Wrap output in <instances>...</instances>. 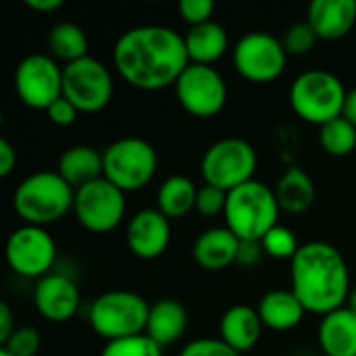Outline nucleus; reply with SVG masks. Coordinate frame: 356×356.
Segmentation results:
<instances>
[{
  "mask_svg": "<svg viewBox=\"0 0 356 356\" xmlns=\"http://www.w3.org/2000/svg\"><path fill=\"white\" fill-rule=\"evenodd\" d=\"M119 77L142 92L175 86L190 58L184 35L167 25H138L123 31L113 46Z\"/></svg>",
  "mask_w": 356,
  "mask_h": 356,
  "instance_id": "nucleus-1",
  "label": "nucleus"
},
{
  "mask_svg": "<svg viewBox=\"0 0 356 356\" xmlns=\"http://www.w3.org/2000/svg\"><path fill=\"white\" fill-rule=\"evenodd\" d=\"M290 284L307 313L323 317L346 307L350 271L344 254L334 244L313 240L300 244V250L290 261Z\"/></svg>",
  "mask_w": 356,
  "mask_h": 356,
  "instance_id": "nucleus-2",
  "label": "nucleus"
},
{
  "mask_svg": "<svg viewBox=\"0 0 356 356\" xmlns=\"http://www.w3.org/2000/svg\"><path fill=\"white\" fill-rule=\"evenodd\" d=\"M75 190L56 171H35L13 192V209L25 225L46 227L73 211Z\"/></svg>",
  "mask_w": 356,
  "mask_h": 356,
  "instance_id": "nucleus-3",
  "label": "nucleus"
},
{
  "mask_svg": "<svg viewBox=\"0 0 356 356\" xmlns=\"http://www.w3.org/2000/svg\"><path fill=\"white\" fill-rule=\"evenodd\" d=\"M282 215L275 190L267 184L252 179L232 192H227L225 204V227L240 240L261 242L269 229L277 225Z\"/></svg>",
  "mask_w": 356,
  "mask_h": 356,
  "instance_id": "nucleus-4",
  "label": "nucleus"
},
{
  "mask_svg": "<svg viewBox=\"0 0 356 356\" xmlns=\"http://www.w3.org/2000/svg\"><path fill=\"white\" fill-rule=\"evenodd\" d=\"M148 313L150 305L138 292L108 290L92 300L88 323L98 338L113 342L146 334Z\"/></svg>",
  "mask_w": 356,
  "mask_h": 356,
  "instance_id": "nucleus-5",
  "label": "nucleus"
},
{
  "mask_svg": "<svg viewBox=\"0 0 356 356\" xmlns=\"http://www.w3.org/2000/svg\"><path fill=\"white\" fill-rule=\"evenodd\" d=\"M346 94L348 90L338 75L327 69H309L292 81L288 100L296 117L321 127L342 117Z\"/></svg>",
  "mask_w": 356,
  "mask_h": 356,
  "instance_id": "nucleus-6",
  "label": "nucleus"
},
{
  "mask_svg": "<svg viewBox=\"0 0 356 356\" xmlns=\"http://www.w3.org/2000/svg\"><path fill=\"white\" fill-rule=\"evenodd\" d=\"M102 177L127 194L146 188L154 179L159 169V154L148 140L125 136L111 142L102 150Z\"/></svg>",
  "mask_w": 356,
  "mask_h": 356,
  "instance_id": "nucleus-7",
  "label": "nucleus"
},
{
  "mask_svg": "<svg viewBox=\"0 0 356 356\" xmlns=\"http://www.w3.org/2000/svg\"><path fill=\"white\" fill-rule=\"evenodd\" d=\"M259 167V154L244 138H221L213 142L202 159L200 173L204 184L223 192H232L254 179Z\"/></svg>",
  "mask_w": 356,
  "mask_h": 356,
  "instance_id": "nucleus-8",
  "label": "nucleus"
},
{
  "mask_svg": "<svg viewBox=\"0 0 356 356\" xmlns=\"http://www.w3.org/2000/svg\"><path fill=\"white\" fill-rule=\"evenodd\" d=\"M115 94V79L111 69L94 58L86 56L63 67V96L83 115L104 111Z\"/></svg>",
  "mask_w": 356,
  "mask_h": 356,
  "instance_id": "nucleus-9",
  "label": "nucleus"
},
{
  "mask_svg": "<svg viewBox=\"0 0 356 356\" xmlns=\"http://www.w3.org/2000/svg\"><path fill=\"white\" fill-rule=\"evenodd\" d=\"M288 65L282 38L269 31L244 33L234 46V67L250 83L275 81Z\"/></svg>",
  "mask_w": 356,
  "mask_h": 356,
  "instance_id": "nucleus-10",
  "label": "nucleus"
},
{
  "mask_svg": "<svg viewBox=\"0 0 356 356\" xmlns=\"http://www.w3.org/2000/svg\"><path fill=\"white\" fill-rule=\"evenodd\" d=\"M125 192L100 177L75 190L73 215L77 223L92 234H108L117 229L125 217Z\"/></svg>",
  "mask_w": 356,
  "mask_h": 356,
  "instance_id": "nucleus-11",
  "label": "nucleus"
},
{
  "mask_svg": "<svg viewBox=\"0 0 356 356\" xmlns=\"http://www.w3.org/2000/svg\"><path fill=\"white\" fill-rule=\"evenodd\" d=\"M4 257L13 273L38 282L52 273L56 261V242L46 227L23 223L10 232L4 246Z\"/></svg>",
  "mask_w": 356,
  "mask_h": 356,
  "instance_id": "nucleus-12",
  "label": "nucleus"
},
{
  "mask_svg": "<svg viewBox=\"0 0 356 356\" xmlns=\"http://www.w3.org/2000/svg\"><path fill=\"white\" fill-rule=\"evenodd\" d=\"M179 106L192 117L209 119L219 115L227 102L225 77L211 65H194L179 75L173 86Z\"/></svg>",
  "mask_w": 356,
  "mask_h": 356,
  "instance_id": "nucleus-13",
  "label": "nucleus"
},
{
  "mask_svg": "<svg viewBox=\"0 0 356 356\" xmlns=\"http://www.w3.org/2000/svg\"><path fill=\"white\" fill-rule=\"evenodd\" d=\"M15 92L25 106L46 113L63 96V67L50 54H27L15 69Z\"/></svg>",
  "mask_w": 356,
  "mask_h": 356,
  "instance_id": "nucleus-14",
  "label": "nucleus"
},
{
  "mask_svg": "<svg viewBox=\"0 0 356 356\" xmlns=\"http://www.w3.org/2000/svg\"><path fill=\"white\" fill-rule=\"evenodd\" d=\"M81 294L73 277L65 273H48L33 286V307L38 315L50 323H67L75 317Z\"/></svg>",
  "mask_w": 356,
  "mask_h": 356,
  "instance_id": "nucleus-15",
  "label": "nucleus"
},
{
  "mask_svg": "<svg viewBox=\"0 0 356 356\" xmlns=\"http://www.w3.org/2000/svg\"><path fill=\"white\" fill-rule=\"evenodd\" d=\"M125 244L129 252L142 261L163 257L171 244V219H167L159 209L138 211L127 223Z\"/></svg>",
  "mask_w": 356,
  "mask_h": 356,
  "instance_id": "nucleus-16",
  "label": "nucleus"
},
{
  "mask_svg": "<svg viewBox=\"0 0 356 356\" xmlns=\"http://www.w3.org/2000/svg\"><path fill=\"white\" fill-rule=\"evenodd\" d=\"M307 21L319 40H342L356 25V0H313L307 10Z\"/></svg>",
  "mask_w": 356,
  "mask_h": 356,
  "instance_id": "nucleus-17",
  "label": "nucleus"
},
{
  "mask_svg": "<svg viewBox=\"0 0 356 356\" xmlns=\"http://www.w3.org/2000/svg\"><path fill=\"white\" fill-rule=\"evenodd\" d=\"M240 248V238L232 234L225 225L204 229L192 246L194 263L204 271H223L236 265Z\"/></svg>",
  "mask_w": 356,
  "mask_h": 356,
  "instance_id": "nucleus-18",
  "label": "nucleus"
},
{
  "mask_svg": "<svg viewBox=\"0 0 356 356\" xmlns=\"http://www.w3.org/2000/svg\"><path fill=\"white\" fill-rule=\"evenodd\" d=\"M263 330L265 325L259 317V311L248 305L229 307L219 321V338L238 355L250 353L259 344Z\"/></svg>",
  "mask_w": 356,
  "mask_h": 356,
  "instance_id": "nucleus-19",
  "label": "nucleus"
},
{
  "mask_svg": "<svg viewBox=\"0 0 356 356\" xmlns=\"http://www.w3.org/2000/svg\"><path fill=\"white\" fill-rule=\"evenodd\" d=\"M317 342L323 356H356V313L342 307L323 315Z\"/></svg>",
  "mask_w": 356,
  "mask_h": 356,
  "instance_id": "nucleus-20",
  "label": "nucleus"
},
{
  "mask_svg": "<svg viewBox=\"0 0 356 356\" xmlns=\"http://www.w3.org/2000/svg\"><path fill=\"white\" fill-rule=\"evenodd\" d=\"M188 330V309L175 298H161L150 305L146 336L161 348L171 346L184 338Z\"/></svg>",
  "mask_w": 356,
  "mask_h": 356,
  "instance_id": "nucleus-21",
  "label": "nucleus"
},
{
  "mask_svg": "<svg viewBox=\"0 0 356 356\" xmlns=\"http://www.w3.org/2000/svg\"><path fill=\"white\" fill-rule=\"evenodd\" d=\"M56 173L73 188H81L86 184H92L104 175V165H102V152L88 144H77L69 146L63 150L58 156Z\"/></svg>",
  "mask_w": 356,
  "mask_h": 356,
  "instance_id": "nucleus-22",
  "label": "nucleus"
},
{
  "mask_svg": "<svg viewBox=\"0 0 356 356\" xmlns=\"http://www.w3.org/2000/svg\"><path fill=\"white\" fill-rule=\"evenodd\" d=\"M259 317L263 325L271 332H290L298 327L307 315V309L296 298L292 290H271L267 292L259 307Z\"/></svg>",
  "mask_w": 356,
  "mask_h": 356,
  "instance_id": "nucleus-23",
  "label": "nucleus"
},
{
  "mask_svg": "<svg viewBox=\"0 0 356 356\" xmlns=\"http://www.w3.org/2000/svg\"><path fill=\"white\" fill-rule=\"evenodd\" d=\"M184 42H186V50H188V58L194 65H215L219 58H223V54L229 48V35L225 31V27L221 23L207 21L202 25H194L184 33Z\"/></svg>",
  "mask_w": 356,
  "mask_h": 356,
  "instance_id": "nucleus-24",
  "label": "nucleus"
},
{
  "mask_svg": "<svg viewBox=\"0 0 356 356\" xmlns=\"http://www.w3.org/2000/svg\"><path fill=\"white\" fill-rule=\"evenodd\" d=\"M273 190H275L282 213H288V215L307 213L315 204V198H317V188H315L313 177L300 167H288L280 175Z\"/></svg>",
  "mask_w": 356,
  "mask_h": 356,
  "instance_id": "nucleus-25",
  "label": "nucleus"
},
{
  "mask_svg": "<svg viewBox=\"0 0 356 356\" xmlns=\"http://www.w3.org/2000/svg\"><path fill=\"white\" fill-rule=\"evenodd\" d=\"M198 186L188 175L167 177L156 192V209L167 219H181L194 211Z\"/></svg>",
  "mask_w": 356,
  "mask_h": 356,
  "instance_id": "nucleus-26",
  "label": "nucleus"
},
{
  "mask_svg": "<svg viewBox=\"0 0 356 356\" xmlns=\"http://www.w3.org/2000/svg\"><path fill=\"white\" fill-rule=\"evenodd\" d=\"M46 42H48L50 56L56 60H65V65L86 58L88 48H90L88 33L77 23H71V21H60L52 25Z\"/></svg>",
  "mask_w": 356,
  "mask_h": 356,
  "instance_id": "nucleus-27",
  "label": "nucleus"
},
{
  "mask_svg": "<svg viewBox=\"0 0 356 356\" xmlns=\"http://www.w3.org/2000/svg\"><path fill=\"white\" fill-rule=\"evenodd\" d=\"M319 144L330 156H348L356 148V127L346 117H336L319 127Z\"/></svg>",
  "mask_w": 356,
  "mask_h": 356,
  "instance_id": "nucleus-28",
  "label": "nucleus"
},
{
  "mask_svg": "<svg viewBox=\"0 0 356 356\" xmlns=\"http://www.w3.org/2000/svg\"><path fill=\"white\" fill-rule=\"evenodd\" d=\"M261 244H263L265 254L271 259H277V261H292L296 257V252L300 250L296 234L290 227L280 225V223L267 232V236L261 240Z\"/></svg>",
  "mask_w": 356,
  "mask_h": 356,
  "instance_id": "nucleus-29",
  "label": "nucleus"
},
{
  "mask_svg": "<svg viewBox=\"0 0 356 356\" xmlns=\"http://www.w3.org/2000/svg\"><path fill=\"white\" fill-rule=\"evenodd\" d=\"M100 356H163V348L146 334L106 342Z\"/></svg>",
  "mask_w": 356,
  "mask_h": 356,
  "instance_id": "nucleus-30",
  "label": "nucleus"
},
{
  "mask_svg": "<svg viewBox=\"0 0 356 356\" xmlns=\"http://www.w3.org/2000/svg\"><path fill=\"white\" fill-rule=\"evenodd\" d=\"M282 42H284L288 56H305L315 48V44L319 42V35L315 33L309 21H298L286 29Z\"/></svg>",
  "mask_w": 356,
  "mask_h": 356,
  "instance_id": "nucleus-31",
  "label": "nucleus"
},
{
  "mask_svg": "<svg viewBox=\"0 0 356 356\" xmlns=\"http://www.w3.org/2000/svg\"><path fill=\"white\" fill-rule=\"evenodd\" d=\"M40 346H42L40 332L29 325H19L10 334V338L4 344H0V348L10 356H35Z\"/></svg>",
  "mask_w": 356,
  "mask_h": 356,
  "instance_id": "nucleus-32",
  "label": "nucleus"
},
{
  "mask_svg": "<svg viewBox=\"0 0 356 356\" xmlns=\"http://www.w3.org/2000/svg\"><path fill=\"white\" fill-rule=\"evenodd\" d=\"M225 204H227V192L215 188V186H200L198 188V196H196V207L194 211L207 219L223 215L225 213Z\"/></svg>",
  "mask_w": 356,
  "mask_h": 356,
  "instance_id": "nucleus-33",
  "label": "nucleus"
},
{
  "mask_svg": "<svg viewBox=\"0 0 356 356\" xmlns=\"http://www.w3.org/2000/svg\"><path fill=\"white\" fill-rule=\"evenodd\" d=\"M177 13L190 27L202 25L207 21H213L215 2L213 0H179Z\"/></svg>",
  "mask_w": 356,
  "mask_h": 356,
  "instance_id": "nucleus-34",
  "label": "nucleus"
},
{
  "mask_svg": "<svg viewBox=\"0 0 356 356\" xmlns=\"http://www.w3.org/2000/svg\"><path fill=\"white\" fill-rule=\"evenodd\" d=\"M179 356H242L229 348L221 338H196L188 342Z\"/></svg>",
  "mask_w": 356,
  "mask_h": 356,
  "instance_id": "nucleus-35",
  "label": "nucleus"
},
{
  "mask_svg": "<svg viewBox=\"0 0 356 356\" xmlns=\"http://www.w3.org/2000/svg\"><path fill=\"white\" fill-rule=\"evenodd\" d=\"M79 111L73 106V102H69L65 96H60L56 102H52L46 111V117L50 119V123L58 125V127H69L77 121Z\"/></svg>",
  "mask_w": 356,
  "mask_h": 356,
  "instance_id": "nucleus-36",
  "label": "nucleus"
},
{
  "mask_svg": "<svg viewBox=\"0 0 356 356\" xmlns=\"http://www.w3.org/2000/svg\"><path fill=\"white\" fill-rule=\"evenodd\" d=\"M263 254H265V250H263L261 242H257V240H240L236 265L240 269H254L261 263Z\"/></svg>",
  "mask_w": 356,
  "mask_h": 356,
  "instance_id": "nucleus-37",
  "label": "nucleus"
},
{
  "mask_svg": "<svg viewBox=\"0 0 356 356\" xmlns=\"http://www.w3.org/2000/svg\"><path fill=\"white\" fill-rule=\"evenodd\" d=\"M15 167H17V150L6 138H0V177H8Z\"/></svg>",
  "mask_w": 356,
  "mask_h": 356,
  "instance_id": "nucleus-38",
  "label": "nucleus"
},
{
  "mask_svg": "<svg viewBox=\"0 0 356 356\" xmlns=\"http://www.w3.org/2000/svg\"><path fill=\"white\" fill-rule=\"evenodd\" d=\"M15 330H17V325H15L13 311L8 307V302H0V344H4Z\"/></svg>",
  "mask_w": 356,
  "mask_h": 356,
  "instance_id": "nucleus-39",
  "label": "nucleus"
},
{
  "mask_svg": "<svg viewBox=\"0 0 356 356\" xmlns=\"http://www.w3.org/2000/svg\"><path fill=\"white\" fill-rule=\"evenodd\" d=\"M25 6L31 8L33 13L46 15V13H56L63 8V0H25Z\"/></svg>",
  "mask_w": 356,
  "mask_h": 356,
  "instance_id": "nucleus-40",
  "label": "nucleus"
},
{
  "mask_svg": "<svg viewBox=\"0 0 356 356\" xmlns=\"http://www.w3.org/2000/svg\"><path fill=\"white\" fill-rule=\"evenodd\" d=\"M342 117H346L353 125L356 127V86L348 90L346 94V100H344V111H342Z\"/></svg>",
  "mask_w": 356,
  "mask_h": 356,
  "instance_id": "nucleus-41",
  "label": "nucleus"
},
{
  "mask_svg": "<svg viewBox=\"0 0 356 356\" xmlns=\"http://www.w3.org/2000/svg\"><path fill=\"white\" fill-rule=\"evenodd\" d=\"M346 307L353 311V313H356V284L350 288V294H348V300H346Z\"/></svg>",
  "mask_w": 356,
  "mask_h": 356,
  "instance_id": "nucleus-42",
  "label": "nucleus"
},
{
  "mask_svg": "<svg viewBox=\"0 0 356 356\" xmlns=\"http://www.w3.org/2000/svg\"><path fill=\"white\" fill-rule=\"evenodd\" d=\"M0 356H10V355H8V353H4V350L0 348Z\"/></svg>",
  "mask_w": 356,
  "mask_h": 356,
  "instance_id": "nucleus-43",
  "label": "nucleus"
}]
</instances>
